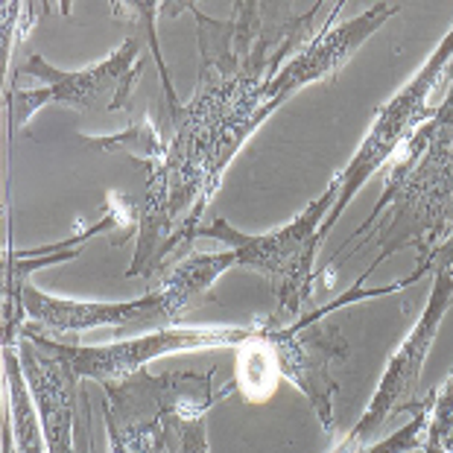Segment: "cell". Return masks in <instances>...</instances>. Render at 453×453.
<instances>
[{
  "mask_svg": "<svg viewBox=\"0 0 453 453\" xmlns=\"http://www.w3.org/2000/svg\"><path fill=\"white\" fill-rule=\"evenodd\" d=\"M322 6L284 21L266 18V6L255 0H237L228 21H214L190 6L199 24V85L188 103L167 105L173 120L167 156L143 167L147 188L134 217L138 246L129 278L158 273L179 246L196 237L228 164L275 114L264 88L281 71L284 56L298 53L313 38Z\"/></svg>",
  "mask_w": 453,
  "mask_h": 453,
  "instance_id": "6da1fadb",
  "label": "cell"
},
{
  "mask_svg": "<svg viewBox=\"0 0 453 453\" xmlns=\"http://www.w3.org/2000/svg\"><path fill=\"white\" fill-rule=\"evenodd\" d=\"M453 234V88L439 103L430 123L412 134V141L392 161L383 196L374 202L365 223L345 240L342 252L334 255L331 269L354 257L363 246L374 243L380 255L360 275L363 284L380 260L416 249V273L407 275L412 287L433 269V255Z\"/></svg>",
  "mask_w": 453,
  "mask_h": 453,
  "instance_id": "7a4b0ae2",
  "label": "cell"
},
{
  "mask_svg": "<svg viewBox=\"0 0 453 453\" xmlns=\"http://www.w3.org/2000/svg\"><path fill=\"white\" fill-rule=\"evenodd\" d=\"M340 196L336 179L325 188V194L316 196L296 219L287 226L266 231V234H246L228 223L226 217H217L214 223L202 226L196 237H211L226 243L237 252V264L264 275L269 290L275 296L273 319L281 322L298 319V311L313 296L316 281V252L322 243V223L331 214L334 202Z\"/></svg>",
  "mask_w": 453,
  "mask_h": 453,
  "instance_id": "3957f363",
  "label": "cell"
},
{
  "mask_svg": "<svg viewBox=\"0 0 453 453\" xmlns=\"http://www.w3.org/2000/svg\"><path fill=\"white\" fill-rule=\"evenodd\" d=\"M450 65H453V27L439 42L436 50L430 53V59L418 67L416 76H412L389 103H383L378 114H374L372 129L363 138L360 150L354 152L349 167L336 176L340 196H336L331 214H327V219L322 223V237H327V231H331L336 219L345 214V208L354 202L357 190H360L383 164L395 161V156L412 141V134H416L424 123L433 120V114L439 109V103H433V100H436L439 88L445 85V73Z\"/></svg>",
  "mask_w": 453,
  "mask_h": 453,
  "instance_id": "277c9868",
  "label": "cell"
},
{
  "mask_svg": "<svg viewBox=\"0 0 453 453\" xmlns=\"http://www.w3.org/2000/svg\"><path fill=\"white\" fill-rule=\"evenodd\" d=\"M237 392L234 378L217 383V369L208 372H167L150 374L141 369L120 383H105L103 421L123 430H173L181 433L188 424L202 421L211 407Z\"/></svg>",
  "mask_w": 453,
  "mask_h": 453,
  "instance_id": "5b68a950",
  "label": "cell"
},
{
  "mask_svg": "<svg viewBox=\"0 0 453 453\" xmlns=\"http://www.w3.org/2000/svg\"><path fill=\"white\" fill-rule=\"evenodd\" d=\"M143 67L141 42L138 38H127L111 56L103 62L85 67V71H59L44 59L42 53H33L27 65L18 67V76H33L44 85L35 91H12V123L15 129L24 127L38 109L44 105H67L76 111H123L129 109V97L138 85Z\"/></svg>",
  "mask_w": 453,
  "mask_h": 453,
  "instance_id": "8992f818",
  "label": "cell"
},
{
  "mask_svg": "<svg viewBox=\"0 0 453 453\" xmlns=\"http://www.w3.org/2000/svg\"><path fill=\"white\" fill-rule=\"evenodd\" d=\"M257 334V325L246 327H158L152 334L132 336V340L111 342V345H65L50 336L33 331L30 325H21V334L42 345L62 360L71 363L80 380H97L100 387L105 383H120L129 374L147 369L152 360L164 354L176 351H205V349H240Z\"/></svg>",
  "mask_w": 453,
  "mask_h": 453,
  "instance_id": "52a82bcc",
  "label": "cell"
},
{
  "mask_svg": "<svg viewBox=\"0 0 453 453\" xmlns=\"http://www.w3.org/2000/svg\"><path fill=\"white\" fill-rule=\"evenodd\" d=\"M260 334L273 345L281 378L290 380L311 401L325 433H334L340 424L334 410V395L340 392L334 365H340L349 357V342L340 334V327L316 325L311 316H302L290 325L266 319L260 322Z\"/></svg>",
  "mask_w": 453,
  "mask_h": 453,
  "instance_id": "ba28073f",
  "label": "cell"
},
{
  "mask_svg": "<svg viewBox=\"0 0 453 453\" xmlns=\"http://www.w3.org/2000/svg\"><path fill=\"white\" fill-rule=\"evenodd\" d=\"M453 302V269L436 266V278H433V290L427 298V307L418 316V322L412 325V331L407 334V340L398 345V351L389 357V365L383 372V378L374 389L369 407L360 416V421L354 424V430H349V441H369L383 424L392 416H398L403 410H418L421 401L416 403L418 380L427 363V354L433 349V340L439 334V325L445 319L448 307Z\"/></svg>",
  "mask_w": 453,
  "mask_h": 453,
  "instance_id": "9c48e42d",
  "label": "cell"
},
{
  "mask_svg": "<svg viewBox=\"0 0 453 453\" xmlns=\"http://www.w3.org/2000/svg\"><path fill=\"white\" fill-rule=\"evenodd\" d=\"M164 325L161 296L147 293L132 302H73V298L47 296L35 284H21L9 293L4 342H18L21 325H30L38 334H80L91 327H123V325Z\"/></svg>",
  "mask_w": 453,
  "mask_h": 453,
  "instance_id": "30bf717a",
  "label": "cell"
},
{
  "mask_svg": "<svg viewBox=\"0 0 453 453\" xmlns=\"http://www.w3.org/2000/svg\"><path fill=\"white\" fill-rule=\"evenodd\" d=\"M342 6H345L342 0L336 6H331L325 24L319 27V33H316L302 50L293 53V59L284 62L281 71L269 80V85L264 88V100L273 111L281 109L293 94L307 88V85L327 82L331 76L340 73L342 67L351 62V56L360 50L389 18H395L403 9V4H374L372 9H365L363 15L351 18V21L336 24Z\"/></svg>",
  "mask_w": 453,
  "mask_h": 453,
  "instance_id": "8fae6325",
  "label": "cell"
},
{
  "mask_svg": "<svg viewBox=\"0 0 453 453\" xmlns=\"http://www.w3.org/2000/svg\"><path fill=\"white\" fill-rule=\"evenodd\" d=\"M18 357L33 392L38 421H42L47 453H76V398H80V378L71 363L62 360L27 336H18Z\"/></svg>",
  "mask_w": 453,
  "mask_h": 453,
  "instance_id": "7c38bea8",
  "label": "cell"
},
{
  "mask_svg": "<svg viewBox=\"0 0 453 453\" xmlns=\"http://www.w3.org/2000/svg\"><path fill=\"white\" fill-rule=\"evenodd\" d=\"M231 266H237L234 249H226V252H202V255H190L181 260L158 287L164 325L176 322L190 304L199 302L202 296H208V290L214 287L217 278L228 273ZM167 327H173V325H167Z\"/></svg>",
  "mask_w": 453,
  "mask_h": 453,
  "instance_id": "4fadbf2b",
  "label": "cell"
},
{
  "mask_svg": "<svg viewBox=\"0 0 453 453\" xmlns=\"http://www.w3.org/2000/svg\"><path fill=\"white\" fill-rule=\"evenodd\" d=\"M278 380H281V369H278L275 351H273V345L264 340L260 325H257V334L237 349V374H234L237 392H243L252 403H260V401L273 398V392L278 389Z\"/></svg>",
  "mask_w": 453,
  "mask_h": 453,
  "instance_id": "5bb4252c",
  "label": "cell"
},
{
  "mask_svg": "<svg viewBox=\"0 0 453 453\" xmlns=\"http://www.w3.org/2000/svg\"><path fill=\"white\" fill-rule=\"evenodd\" d=\"M427 407L430 398L421 401V407L416 410V416L407 421V427L395 430L392 436L383 441H349L342 439L331 453H418L427 436Z\"/></svg>",
  "mask_w": 453,
  "mask_h": 453,
  "instance_id": "9a60e30c",
  "label": "cell"
},
{
  "mask_svg": "<svg viewBox=\"0 0 453 453\" xmlns=\"http://www.w3.org/2000/svg\"><path fill=\"white\" fill-rule=\"evenodd\" d=\"M85 143H94V147L103 150H127L138 161V167H147V164H156L167 156V141L161 138L152 120H143L127 132L111 134V138H85Z\"/></svg>",
  "mask_w": 453,
  "mask_h": 453,
  "instance_id": "2e32d148",
  "label": "cell"
},
{
  "mask_svg": "<svg viewBox=\"0 0 453 453\" xmlns=\"http://www.w3.org/2000/svg\"><path fill=\"white\" fill-rule=\"evenodd\" d=\"M105 436H109V453H161L170 441V433L123 430L109 421H105Z\"/></svg>",
  "mask_w": 453,
  "mask_h": 453,
  "instance_id": "e0dca14e",
  "label": "cell"
},
{
  "mask_svg": "<svg viewBox=\"0 0 453 453\" xmlns=\"http://www.w3.org/2000/svg\"><path fill=\"white\" fill-rule=\"evenodd\" d=\"M176 453H211L208 450V430L205 421H194L179 433V450Z\"/></svg>",
  "mask_w": 453,
  "mask_h": 453,
  "instance_id": "ac0fdd59",
  "label": "cell"
},
{
  "mask_svg": "<svg viewBox=\"0 0 453 453\" xmlns=\"http://www.w3.org/2000/svg\"><path fill=\"white\" fill-rule=\"evenodd\" d=\"M436 266H448V269H453V234L441 243V249L436 255H433V269Z\"/></svg>",
  "mask_w": 453,
  "mask_h": 453,
  "instance_id": "d6986e66",
  "label": "cell"
}]
</instances>
